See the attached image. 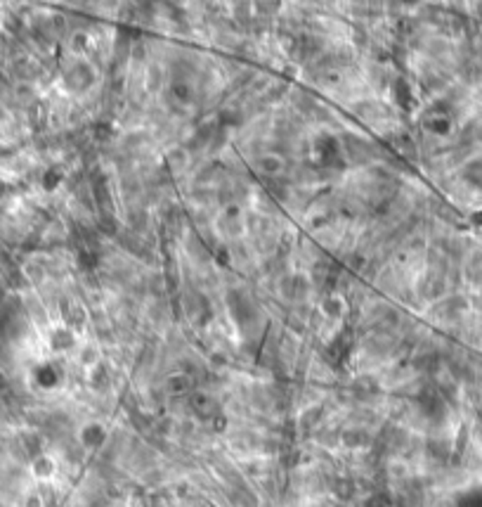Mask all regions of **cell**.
I'll return each instance as SVG.
<instances>
[{"instance_id":"cell-1","label":"cell","mask_w":482,"mask_h":507,"mask_svg":"<svg viewBox=\"0 0 482 507\" xmlns=\"http://www.w3.org/2000/svg\"><path fill=\"white\" fill-rule=\"evenodd\" d=\"M284 169H286V159L277 152H265L255 159V171L260 175H267V178H275V175L284 173Z\"/></svg>"},{"instance_id":"cell-3","label":"cell","mask_w":482,"mask_h":507,"mask_svg":"<svg viewBox=\"0 0 482 507\" xmlns=\"http://www.w3.org/2000/svg\"><path fill=\"white\" fill-rule=\"evenodd\" d=\"M345 308H347V303H345V299H343L341 294H329V296H324V299H321V301H319V311H321V316L329 318V320H338V318H343Z\"/></svg>"},{"instance_id":"cell-2","label":"cell","mask_w":482,"mask_h":507,"mask_svg":"<svg viewBox=\"0 0 482 507\" xmlns=\"http://www.w3.org/2000/svg\"><path fill=\"white\" fill-rule=\"evenodd\" d=\"M31 474H34L38 482H50L57 474V460L52 455H38L31 462Z\"/></svg>"},{"instance_id":"cell-4","label":"cell","mask_w":482,"mask_h":507,"mask_svg":"<svg viewBox=\"0 0 482 507\" xmlns=\"http://www.w3.org/2000/svg\"><path fill=\"white\" fill-rule=\"evenodd\" d=\"M104 436H106V431L100 422H88V424H83V429H80V441H83L85 448L100 446L102 441H104Z\"/></svg>"}]
</instances>
